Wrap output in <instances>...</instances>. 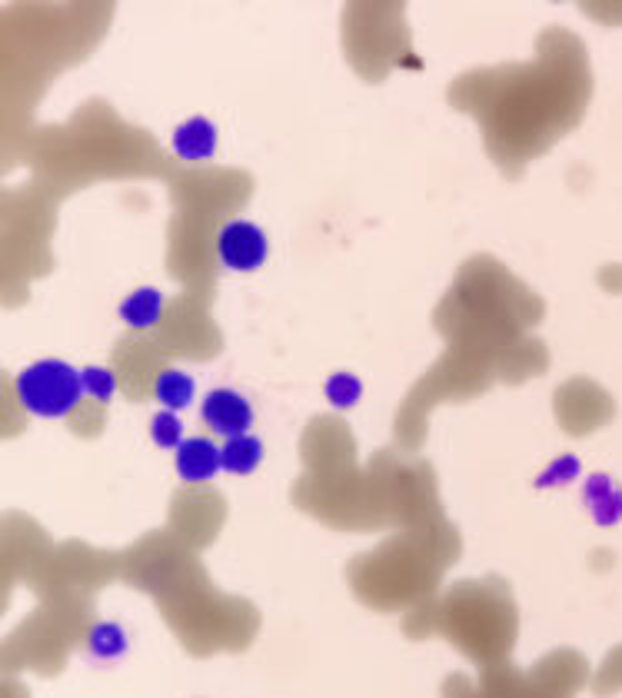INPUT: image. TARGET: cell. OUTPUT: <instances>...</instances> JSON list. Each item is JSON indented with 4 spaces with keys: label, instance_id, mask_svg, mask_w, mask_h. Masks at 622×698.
I'll return each mask as SVG.
<instances>
[{
    "label": "cell",
    "instance_id": "obj_1",
    "mask_svg": "<svg viewBox=\"0 0 622 698\" xmlns=\"http://www.w3.org/2000/svg\"><path fill=\"white\" fill-rule=\"evenodd\" d=\"M14 389L27 412L41 416V419H64L77 409L83 383L73 367H67L60 360H41L18 373Z\"/></svg>",
    "mask_w": 622,
    "mask_h": 698
},
{
    "label": "cell",
    "instance_id": "obj_2",
    "mask_svg": "<svg viewBox=\"0 0 622 698\" xmlns=\"http://www.w3.org/2000/svg\"><path fill=\"white\" fill-rule=\"evenodd\" d=\"M266 253H270L266 233L250 220H230L217 233V256H220V264L233 274L260 270L266 264Z\"/></svg>",
    "mask_w": 622,
    "mask_h": 698
},
{
    "label": "cell",
    "instance_id": "obj_3",
    "mask_svg": "<svg viewBox=\"0 0 622 698\" xmlns=\"http://www.w3.org/2000/svg\"><path fill=\"white\" fill-rule=\"evenodd\" d=\"M204 426L214 435H223V440H237V435H246L253 426V406L243 393L237 389H214L204 396L200 406Z\"/></svg>",
    "mask_w": 622,
    "mask_h": 698
},
{
    "label": "cell",
    "instance_id": "obj_4",
    "mask_svg": "<svg viewBox=\"0 0 622 698\" xmlns=\"http://www.w3.org/2000/svg\"><path fill=\"white\" fill-rule=\"evenodd\" d=\"M173 466L184 482H210L223 469V446L207 435H187L184 446L173 453Z\"/></svg>",
    "mask_w": 622,
    "mask_h": 698
},
{
    "label": "cell",
    "instance_id": "obj_5",
    "mask_svg": "<svg viewBox=\"0 0 622 698\" xmlns=\"http://www.w3.org/2000/svg\"><path fill=\"white\" fill-rule=\"evenodd\" d=\"M170 147H173L176 156L187 160V163L210 160L217 153V127L207 117H191L187 124H181L173 130Z\"/></svg>",
    "mask_w": 622,
    "mask_h": 698
},
{
    "label": "cell",
    "instance_id": "obj_6",
    "mask_svg": "<svg viewBox=\"0 0 622 698\" xmlns=\"http://www.w3.org/2000/svg\"><path fill=\"white\" fill-rule=\"evenodd\" d=\"M194 396H197V386L184 370H160L153 376V399L170 412L187 409L194 403Z\"/></svg>",
    "mask_w": 622,
    "mask_h": 698
},
{
    "label": "cell",
    "instance_id": "obj_7",
    "mask_svg": "<svg viewBox=\"0 0 622 698\" xmlns=\"http://www.w3.org/2000/svg\"><path fill=\"white\" fill-rule=\"evenodd\" d=\"M160 316H163V293L153 287H140L120 303V319L130 329H153Z\"/></svg>",
    "mask_w": 622,
    "mask_h": 698
},
{
    "label": "cell",
    "instance_id": "obj_8",
    "mask_svg": "<svg viewBox=\"0 0 622 698\" xmlns=\"http://www.w3.org/2000/svg\"><path fill=\"white\" fill-rule=\"evenodd\" d=\"M583 496H586L589 509L596 512L599 526H612V522L622 519V492L612 489V482H609L606 476H592V479L586 482V492H583Z\"/></svg>",
    "mask_w": 622,
    "mask_h": 698
},
{
    "label": "cell",
    "instance_id": "obj_9",
    "mask_svg": "<svg viewBox=\"0 0 622 698\" xmlns=\"http://www.w3.org/2000/svg\"><path fill=\"white\" fill-rule=\"evenodd\" d=\"M263 463V443L256 440V435H237V440H227L223 443V469L233 473V476H250L256 473Z\"/></svg>",
    "mask_w": 622,
    "mask_h": 698
},
{
    "label": "cell",
    "instance_id": "obj_10",
    "mask_svg": "<svg viewBox=\"0 0 622 698\" xmlns=\"http://www.w3.org/2000/svg\"><path fill=\"white\" fill-rule=\"evenodd\" d=\"M127 632L117 626V623H97L91 629V636H87V649H91L94 659H120L127 652Z\"/></svg>",
    "mask_w": 622,
    "mask_h": 698
},
{
    "label": "cell",
    "instance_id": "obj_11",
    "mask_svg": "<svg viewBox=\"0 0 622 698\" xmlns=\"http://www.w3.org/2000/svg\"><path fill=\"white\" fill-rule=\"evenodd\" d=\"M150 440H153V446H160V450H181L184 446V422H181V416L176 412H170V409H160L153 419H150Z\"/></svg>",
    "mask_w": 622,
    "mask_h": 698
},
{
    "label": "cell",
    "instance_id": "obj_12",
    "mask_svg": "<svg viewBox=\"0 0 622 698\" xmlns=\"http://www.w3.org/2000/svg\"><path fill=\"white\" fill-rule=\"evenodd\" d=\"M80 383H83V393L91 396L94 403H111L114 393H117V373L111 367H87V370H80Z\"/></svg>",
    "mask_w": 622,
    "mask_h": 698
},
{
    "label": "cell",
    "instance_id": "obj_13",
    "mask_svg": "<svg viewBox=\"0 0 622 698\" xmlns=\"http://www.w3.org/2000/svg\"><path fill=\"white\" fill-rule=\"evenodd\" d=\"M326 399L336 406V409H349V406H357L360 396H364V383L353 376V373H333L323 386Z\"/></svg>",
    "mask_w": 622,
    "mask_h": 698
},
{
    "label": "cell",
    "instance_id": "obj_14",
    "mask_svg": "<svg viewBox=\"0 0 622 698\" xmlns=\"http://www.w3.org/2000/svg\"><path fill=\"white\" fill-rule=\"evenodd\" d=\"M576 473H579V463H576L573 456H563L560 463H553V466L540 476V486H553L556 479H560V482H566V479H573Z\"/></svg>",
    "mask_w": 622,
    "mask_h": 698
}]
</instances>
